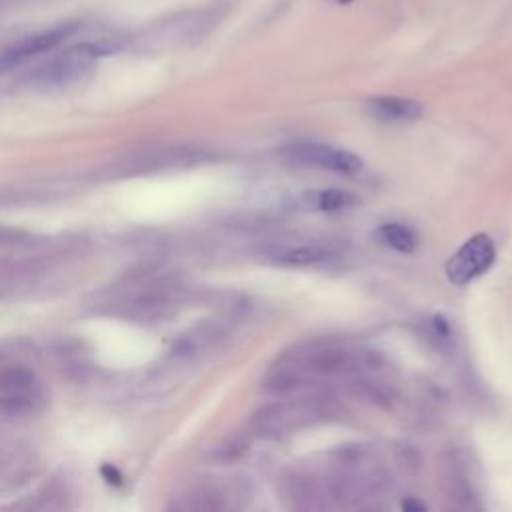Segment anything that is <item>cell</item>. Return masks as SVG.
<instances>
[{
  "mask_svg": "<svg viewBox=\"0 0 512 512\" xmlns=\"http://www.w3.org/2000/svg\"><path fill=\"white\" fill-rule=\"evenodd\" d=\"M338 2H350V0H338Z\"/></svg>",
  "mask_w": 512,
  "mask_h": 512,
  "instance_id": "obj_16",
  "label": "cell"
},
{
  "mask_svg": "<svg viewBox=\"0 0 512 512\" xmlns=\"http://www.w3.org/2000/svg\"><path fill=\"white\" fill-rule=\"evenodd\" d=\"M280 156L294 166H306V168H324L334 170L342 174H354L362 168L360 156H356L350 150L334 148L322 142H290L280 150Z\"/></svg>",
  "mask_w": 512,
  "mask_h": 512,
  "instance_id": "obj_2",
  "label": "cell"
},
{
  "mask_svg": "<svg viewBox=\"0 0 512 512\" xmlns=\"http://www.w3.org/2000/svg\"><path fill=\"white\" fill-rule=\"evenodd\" d=\"M334 256V250L324 244H296V246H284L270 254V258L276 264L282 266H310L326 262Z\"/></svg>",
  "mask_w": 512,
  "mask_h": 512,
  "instance_id": "obj_9",
  "label": "cell"
},
{
  "mask_svg": "<svg viewBox=\"0 0 512 512\" xmlns=\"http://www.w3.org/2000/svg\"><path fill=\"white\" fill-rule=\"evenodd\" d=\"M330 414L328 398H298L262 406L252 418V432L264 438H282Z\"/></svg>",
  "mask_w": 512,
  "mask_h": 512,
  "instance_id": "obj_1",
  "label": "cell"
},
{
  "mask_svg": "<svg viewBox=\"0 0 512 512\" xmlns=\"http://www.w3.org/2000/svg\"><path fill=\"white\" fill-rule=\"evenodd\" d=\"M366 112L380 122H412L422 116V106L412 98L376 96L366 102Z\"/></svg>",
  "mask_w": 512,
  "mask_h": 512,
  "instance_id": "obj_8",
  "label": "cell"
},
{
  "mask_svg": "<svg viewBox=\"0 0 512 512\" xmlns=\"http://www.w3.org/2000/svg\"><path fill=\"white\" fill-rule=\"evenodd\" d=\"M300 202L306 208L322 210V212H336V210H346L358 202V198L340 188H326V190H308L302 194Z\"/></svg>",
  "mask_w": 512,
  "mask_h": 512,
  "instance_id": "obj_10",
  "label": "cell"
},
{
  "mask_svg": "<svg viewBox=\"0 0 512 512\" xmlns=\"http://www.w3.org/2000/svg\"><path fill=\"white\" fill-rule=\"evenodd\" d=\"M184 508H190V510H220V508H224V500H222V494L214 488H198L188 496V502L184 504Z\"/></svg>",
  "mask_w": 512,
  "mask_h": 512,
  "instance_id": "obj_13",
  "label": "cell"
},
{
  "mask_svg": "<svg viewBox=\"0 0 512 512\" xmlns=\"http://www.w3.org/2000/svg\"><path fill=\"white\" fill-rule=\"evenodd\" d=\"M102 48L94 44H80L64 50L62 54L54 56L46 64H42L36 74L32 76V82L42 88H54L70 84L78 78H82L100 58Z\"/></svg>",
  "mask_w": 512,
  "mask_h": 512,
  "instance_id": "obj_3",
  "label": "cell"
},
{
  "mask_svg": "<svg viewBox=\"0 0 512 512\" xmlns=\"http://www.w3.org/2000/svg\"><path fill=\"white\" fill-rule=\"evenodd\" d=\"M0 398L12 408H28L38 398V384L24 368H8L0 374Z\"/></svg>",
  "mask_w": 512,
  "mask_h": 512,
  "instance_id": "obj_7",
  "label": "cell"
},
{
  "mask_svg": "<svg viewBox=\"0 0 512 512\" xmlns=\"http://www.w3.org/2000/svg\"><path fill=\"white\" fill-rule=\"evenodd\" d=\"M348 392L360 400H368L372 404H390L394 398V390L388 388L382 382L364 378L362 374H356L350 382H348Z\"/></svg>",
  "mask_w": 512,
  "mask_h": 512,
  "instance_id": "obj_12",
  "label": "cell"
},
{
  "mask_svg": "<svg viewBox=\"0 0 512 512\" xmlns=\"http://www.w3.org/2000/svg\"><path fill=\"white\" fill-rule=\"evenodd\" d=\"M24 238V232L20 230H14V228H6V226H0V246H6V244H14V242H20Z\"/></svg>",
  "mask_w": 512,
  "mask_h": 512,
  "instance_id": "obj_14",
  "label": "cell"
},
{
  "mask_svg": "<svg viewBox=\"0 0 512 512\" xmlns=\"http://www.w3.org/2000/svg\"><path fill=\"white\" fill-rule=\"evenodd\" d=\"M494 254V244L486 234L472 236L446 262L448 280L458 286L468 284L492 266Z\"/></svg>",
  "mask_w": 512,
  "mask_h": 512,
  "instance_id": "obj_4",
  "label": "cell"
},
{
  "mask_svg": "<svg viewBox=\"0 0 512 512\" xmlns=\"http://www.w3.org/2000/svg\"><path fill=\"white\" fill-rule=\"evenodd\" d=\"M76 30V24H56L48 30L30 34L26 38H20L12 42L10 46L0 50V74L12 70L14 66H20L28 62L34 56H40L52 48H56L60 42H64L68 36H72Z\"/></svg>",
  "mask_w": 512,
  "mask_h": 512,
  "instance_id": "obj_5",
  "label": "cell"
},
{
  "mask_svg": "<svg viewBox=\"0 0 512 512\" xmlns=\"http://www.w3.org/2000/svg\"><path fill=\"white\" fill-rule=\"evenodd\" d=\"M374 236L378 238V242H382L384 246L396 250V252H412L416 248V234L408 228V226H402L398 222H388V224H382Z\"/></svg>",
  "mask_w": 512,
  "mask_h": 512,
  "instance_id": "obj_11",
  "label": "cell"
},
{
  "mask_svg": "<svg viewBox=\"0 0 512 512\" xmlns=\"http://www.w3.org/2000/svg\"><path fill=\"white\" fill-rule=\"evenodd\" d=\"M406 510H426L424 504H416V502H404Z\"/></svg>",
  "mask_w": 512,
  "mask_h": 512,
  "instance_id": "obj_15",
  "label": "cell"
},
{
  "mask_svg": "<svg viewBox=\"0 0 512 512\" xmlns=\"http://www.w3.org/2000/svg\"><path fill=\"white\" fill-rule=\"evenodd\" d=\"M202 154L196 150L184 148V146H170V148H154L146 152H138L130 158L120 160L118 172L120 174H142L150 170H158L162 166H174V164H188L198 160Z\"/></svg>",
  "mask_w": 512,
  "mask_h": 512,
  "instance_id": "obj_6",
  "label": "cell"
}]
</instances>
